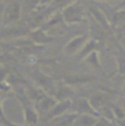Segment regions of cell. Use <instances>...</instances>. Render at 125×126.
I'll return each mask as SVG.
<instances>
[{
  "instance_id": "7",
  "label": "cell",
  "mask_w": 125,
  "mask_h": 126,
  "mask_svg": "<svg viewBox=\"0 0 125 126\" xmlns=\"http://www.w3.org/2000/svg\"><path fill=\"white\" fill-rule=\"evenodd\" d=\"M70 110H72V100H69V99L67 100H58L55 103V106L45 115V122H51V121L56 119V118L62 117L63 114H66Z\"/></svg>"
},
{
  "instance_id": "16",
  "label": "cell",
  "mask_w": 125,
  "mask_h": 126,
  "mask_svg": "<svg viewBox=\"0 0 125 126\" xmlns=\"http://www.w3.org/2000/svg\"><path fill=\"white\" fill-rule=\"evenodd\" d=\"M116 63H117V73L120 76H125V55L122 54L116 55Z\"/></svg>"
},
{
  "instance_id": "20",
  "label": "cell",
  "mask_w": 125,
  "mask_h": 126,
  "mask_svg": "<svg viewBox=\"0 0 125 126\" xmlns=\"http://www.w3.org/2000/svg\"><path fill=\"white\" fill-rule=\"evenodd\" d=\"M52 3V0H40V6L39 7H45V6H50Z\"/></svg>"
},
{
  "instance_id": "11",
  "label": "cell",
  "mask_w": 125,
  "mask_h": 126,
  "mask_svg": "<svg viewBox=\"0 0 125 126\" xmlns=\"http://www.w3.org/2000/svg\"><path fill=\"white\" fill-rule=\"evenodd\" d=\"M110 28H111L113 34H121L125 32V10H116L113 15L109 18Z\"/></svg>"
},
{
  "instance_id": "19",
  "label": "cell",
  "mask_w": 125,
  "mask_h": 126,
  "mask_svg": "<svg viewBox=\"0 0 125 126\" xmlns=\"http://www.w3.org/2000/svg\"><path fill=\"white\" fill-rule=\"evenodd\" d=\"M0 119H1V122H3V123H7V125L11 123L6 118V114H4V111H3V99H1V96H0Z\"/></svg>"
},
{
  "instance_id": "22",
  "label": "cell",
  "mask_w": 125,
  "mask_h": 126,
  "mask_svg": "<svg viewBox=\"0 0 125 126\" xmlns=\"http://www.w3.org/2000/svg\"><path fill=\"white\" fill-rule=\"evenodd\" d=\"M4 60V56H1V55H0V62H3Z\"/></svg>"
},
{
  "instance_id": "1",
  "label": "cell",
  "mask_w": 125,
  "mask_h": 126,
  "mask_svg": "<svg viewBox=\"0 0 125 126\" xmlns=\"http://www.w3.org/2000/svg\"><path fill=\"white\" fill-rule=\"evenodd\" d=\"M61 14L63 16V21L67 25H74V23H81L85 21V7L80 0H76L73 3L67 4L61 10Z\"/></svg>"
},
{
  "instance_id": "3",
  "label": "cell",
  "mask_w": 125,
  "mask_h": 126,
  "mask_svg": "<svg viewBox=\"0 0 125 126\" xmlns=\"http://www.w3.org/2000/svg\"><path fill=\"white\" fill-rule=\"evenodd\" d=\"M32 29L30 28H19V26H0V40H19L28 37Z\"/></svg>"
},
{
  "instance_id": "13",
  "label": "cell",
  "mask_w": 125,
  "mask_h": 126,
  "mask_svg": "<svg viewBox=\"0 0 125 126\" xmlns=\"http://www.w3.org/2000/svg\"><path fill=\"white\" fill-rule=\"evenodd\" d=\"M99 47H100L99 41H96V40H94V38L89 37L87 40V43L83 45V48L78 51V54L76 55V58H77L78 60H84L85 58L92 52V51H98V48H99Z\"/></svg>"
},
{
  "instance_id": "8",
  "label": "cell",
  "mask_w": 125,
  "mask_h": 126,
  "mask_svg": "<svg viewBox=\"0 0 125 126\" xmlns=\"http://www.w3.org/2000/svg\"><path fill=\"white\" fill-rule=\"evenodd\" d=\"M28 37L30 38L33 43H36V44H39V45H47V44H51V43H54V41L56 40L54 36L48 34L47 29L43 28V26L30 30V33H29Z\"/></svg>"
},
{
  "instance_id": "12",
  "label": "cell",
  "mask_w": 125,
  "mask_h": 126,
  "mask_svg": "<svg viewBox=\"0 0 125 126\" xmlns=\"http://www.w3.org/2000/svg\"><path fill=\"white\" fill-rule=\"evenodd\" d=\"M54 96H55L56 100H67V99L72 100L76 94H74V91H73L72 85H67V84L62 82V84H59V85L56 86Z\"/></svg>"
},
{
  "instance_id": "9",
  "label": "cell",
  "mask_w": 125,
  "mask_h": 126,
  "mask_svg": "<svg viewBox=\"0 0 125 126\" xmlns=\"http://www.w3.org/2000/svg\"><path fill=\"white\" fill-rule=\"evenodd\" d=\"M88 15L92 16V18H94L99 25H102L107 32H109V33H111V34H113L111 28H110L109 18H107V15L104 14V11L100 8L99 6H96V4H89V6H88Z\"/></svg>"
},
{
  "instance_id": "6",
  "label": "cell",
  "mask_w": 125,
  "mask_h": 126,
  "mask_svg": "<svg viewBox=\"0 0 125 126\" xmlns=\"http://www.w3.org/2000/svg\"><path fill=\"white\" fill-rule=\"evenodd\" d=\"M89 38V34H80L76 37L70 38L63 47V52L67 56H76L78 54V51L83 48V45L87 43V40Z\"/></svg>"
},
{
  "instance_id": "17",
  "label": "cell",
  "mask_w": 125,
  "mask_h": 126,
  "mask_svg": "<svg viewBox=\"0 0 125 126\" xmlns=\"http://www.w3.org/2000/svg\"><path fill=\"white\" fill-rule=\"evenodd\" d=\"M73 1H76V0H52V3H51V6H52L55 10L61 11V10H62L63 7H66L67 4L73 3Z\"/></svg>"
},
{
  "instance_id": "4",
  "label": "cell",
  "mask_w": 125,
  "mask_h": 126,
  "mask_svg": "<svg viewBox=\"0 0 125 126\" xmlns=\"http://www.w3.org/2000/svg\"><path fill=\"white\" fill-rule=\"evenodd\" d=\"M56 101L58 100L55 99V96L47 93L45 91L41 92V93L39 94V97L35 100V107H36V110H37V112H39V117L47 115L48 111L55 106Z\"/></svg>"
},
{
  "instance_id": "18",
  "label": "cell",
  "mask_w": 125,
  "mask_h": 126,
  "mask_svg": "<svg viewBox=\"0 0 125 126\" xmlns=\"http://www.w3.org/2000/svg\"><path fill=\"white\" fill-rule=\"evenodd\" d=\"M111 108H113V112H114V117L116 118H125V112L122 111L121 107H118L116 104H111Z\"/></svg>"
},
{
  "instance_id": "21",
  "label": "cell",
  "mask_w": 125,
  "mask_h": 126,
  "mask_svg": "<svg viewBox=\"0 0 125 126\" xmlns=\"http://www.w3.org/2000/svg\"><path fill=\"white\" fill-rule=\"evenodd\" d=\"M98 1H103V3H111V1H118V0H98Z\"/></svg>"
},
{
  "instance_id": "24",
  "label": "cell",
  "mask_w": 125,
  "mask_h": 126,
  "mask_svg": "<svg viewBox=\"0 0 125 126\" xmlns=\"http://www.w3.org/2000/svg\"><path fill=\"white\" fill-rule=\"evenodd\" d=\"M0 1H1V0H0Z\"/></svg>"
},
{
  "instance_id": "5",
  "label": "cell",
  "mask_w": 125,
  "mask_h": 126,
  "mask_svg": "<svg viewBox=\"0 0 125 126\" xmlns=\"http://www.w3.org/2000/svg\"><path fill=\"white\" fill-rule=\"evenodd\" d=\"M72 111L77 114H89V115H95V117H100L99 112L92 107L89 99L85 97H73L72 99Z\"/></svg>"
},
{
  "instance_id": "23",
  "label": "cell",
  "mask_w": 125,
  "mask_h": 126,
  "mask_svg": "<svg viewBox=\"0 0 125 126\" xmlns=\"http://www.w3.org/2000/svg\"><path fill=\"white\" fill-rule=\"evenodd\" d=\"M122 91H124V93H125V82H124V85H122Z\"/></svg>"
},
{
  "instance_id": "15",
  "label": "cell",
  "mask_w": 125,
  "mask_h": 126,
  "mask_svg": "<svg viewBox=\"0 0 125 126\" xmlns=\"http://www.w3.org/2000/svg\"><path fill=\"white\" fill-rule=\"evenodd\" d=\"M40 0H22V14L23 15H30L35 10L39 8Z\"/></svg>"
},
{
  "instance_id": "14",
  "label": "cell",
  "mask_w": 125,
  "mask_h": 126,
  "mask_svg": "<svg viewBox=\"0 0 125 126\" xmlns=\"http://www.w3.org/2000/svg\"><path fill=\"white\" fill-rule=\"evenodd\" d=\"M84 60L92 70L103 71V70H102V64H100V60H99V54H98V51H92Z\"/></svg>"
},
{
  "instance_id": "2",
  "label": "cell",
  "mask_w": 125,
  "mask_h": 126,
  "mask_svg": "<svg viewBox=\"0 0 125 126\" xmlns=\"http://www.w3.org/2000/svg\"><path fill=\"white\" fill-rule=\"evenodd\" d=\"M22 18V1L21 0H10L3 7L1 15V26L14 25Z\"/></svg>"
},
{
  "instance_id": "10",
  "label": "cell",
  "mask_w": 125,
  "mask_h": 126,
  "mask_svg": "<svg viewBox=\"0 0 125 126\" xmlns=\"http://www.w3.org/2000/svg\"><path fill=\"white\" fill-rule=\"evenodd\" d=\"M95 79H96V77H94L92 74H88V73H72V74H67L63 77V82L72 86L89 84Z\"/></svg>"
}]
</instances>
